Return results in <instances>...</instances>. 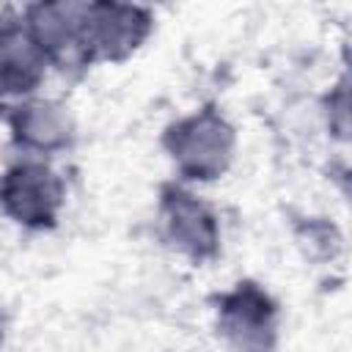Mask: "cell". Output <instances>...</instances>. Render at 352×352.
I'll list each match as a JSON object with an SVG mask.
<instances>
[{
    "label": "cell",
    "instance_id": "1",
    "mask_svg": "<svg viewBox=\"0 0 352 352\" xmlns=\"http://www.w3.org/2000/svg\"><path fill=\"white\" fill-rule=\"evenodd\" d=\"M16 179L8 182L6 190V201L16 204V214L19 217H41L47 214V204H50V190H47V173L44 170H19L14 173Z\"/></svg>",
    "mask_w": 352,
    "mask_h": 352
}]
</instances>
